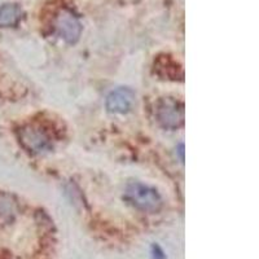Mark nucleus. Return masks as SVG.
<instances>
[{"label":"nucleus","mask_w":259,"mask_h":259,"mask_svg":"<svg viewBox=\"0 0 259 259\" xmlns=\"http://www.w3.org/2000/svg\"><path fill=\"white\" fill-rule=\"evenodd\" d=\"M126 197L142 211L156 212L162 207V198L158 192L143 183H130L126 189Z\"/></svg>","instance_id":"f257e3e1"},{"label":"nucleus","mask_w":259,"mask_h":259,"mask_svg":"<svg viewBox=\"0 0 259 259\" xmlns=\"http://www.w3.org/2000/svg\"><path fill=\"white\" fill-rule=\"evenodd\" d=\"M157 119L165 128H178L184 122V106L170 97L163 99L157 106Z\"/></svg>","instance_id":"f03ea898"},{"label":"nucleus","mask_w":259,"mask_h":259,"mask_svg":"<svg viewBox=\"0 0 259 259\" xmlns=\"http://www.w3.org/2000/svg\"><path fill=\"white\" fill-rule=\"evenodd\" d=\"M135 105V92L128 87H119L106 97V109L114 114H126Z\"/></svg>","instance_id":"7ed1b4c3"},{"label":"nucleus","mask_w":259,"mask_h":259,"mask_svg":"<svg viewBox=\"0 0 259 259\" xmlns=\"http://www.w3.org/2000/svg\"><path fill=\"white\" fill-rule=\"evenodd\" d=\"M21 143L34 153H43L51 148V140L47 134L39 127L29 126L21 130Z\"/></svg>","instance_id":"20e7f679"},{"label":"nucleus","mask_w":259,"mask_h":259,"mask_svg":"<svg viewBox=\"0 0 259 259\" xmlns=\"http://www.w3.org/2000/svg\"><path fill=\"white\" fill-rule=\"evenodd\" d=\"M56 27L60 36L70 45L77 43L80 36V32H82V25L78 21V18L68 11H64L57 17Z\"/></svg>","instance_id":"39448f33"},{"label":"nucleus","mask_w":259,"mask_h":259,"mask_svg":"<svg viewBox=\"0 0 259 259\" xmlns=\"http://www.w3.org/2000/svg\"><path fill=\"white\" fill-rule=\"evenodd\" d=\"M22 8L18 4L8 3L0 6V27L15 26L22 18Z\"/></svg>","instance_id":"423d86ee"},{"label":"nucleus","mask_w":259,"mask_h":259,"mask_svg":"<svg viewBox=\"0 0 259 259\" xmlns=\"http://www.w3.org/2000/svg\"><path fill=\"white\" fill-rule=\"evenodd\" d=\"M153 258L154 259H165V255H163V253H162V250L159 249L158 245H153Z\"/></svg>","instance_id":"0eeeda50"}]
</instances>
